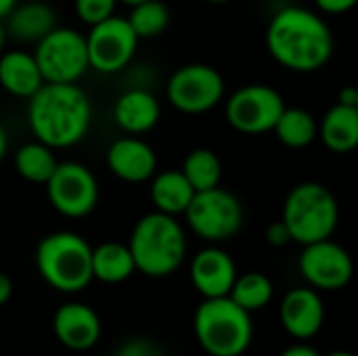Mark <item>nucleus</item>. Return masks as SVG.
Instances as JSON below:
<instances>
[{"label":"nucleus","instance_id":"nucleus-1","mask_svg":"<svg viewBox=\"0 0 358 356\" xmlns=\"http://www.w3.org/2000/svg\"><path fill=\"white\" fill-rule=\"evenodd\" d=\"M266 48L285 69L310 73L329 63L334 34L319 13L306 6H285L268 21Z\"/></svg>","mask_w":358,"mask_h":356},{"label":"nucleus","instance_id":"nucleus-2","mask_svg":"<svg viewBox=\"0 0 358 356\" xmlns=\"http://www.w3.org/2000/svg\"><path fill=\"white\" fill-rule=\"evenodd\" d=\"M90 120V99L78 84H44L27 105V124L36 141L52 151L84 141Z\"/></svg>","mask_w":358,"mask_h":356},{"label":"nucleus","instance_id":"nucleus-3","mask_svg":"<svg viewBox=\"0 0 358 356\" xmlns=\"http://www.w3.org/2000/svg\"><path fill=\"white\" fill-rule=\"evenodd\" d=\"M128 248L136 271L159 279L172 275L182 264L187 254V237L174 216L151 212L134 225Z\"/></svg>","mask_w":358,"mask_h":356},{"label":"nucleus","instance_id":"nucleus-4","mask_svg":"<svg viewBox=\"0 0 358 356\" xmlns=\"http://www.w3.org/2000/svg\"><path fill=\"white\" fill-rule=\"evenodd\" d=\"M92 250L78 233H50L36 248V269L52 290L78 294L94 281Z\"/></svg>","mask_w":358,"mask_h":356},{"label":"nucleus","instance_id":"nucleus-5","mask_svg":"<svg viewBox=\"0 0 358 356\" xmlns=\"http://www.w3.org/2000/svg\"><path fill=\"white\" fill-rule=\"evenodd\" d=\"M193 329L199 346L210 356H241L254 336L250 313L231 298L203 300L195 311Z\"/></svg>","mask_w":358,"mask_h":356},{"label":"nucleus","instance_id":"nucleus-6","mask_svg":"<svg viewBox=\"0 0 358 356\" xmlns=\"http://www.w3.org/2000/svg\"><path fill=\"white\" fill-rule=\"evenodd\" d=\"M285 227L292 239L306 245L327 241L340 220V208L334 193L321 183H300L296 185L283 206Z\"/></svg>","mask_w":358,"mask_h":356},{"label":"nucleus","instance_id":"nucleus-7","mask_svg":"<svg viewBox=\"0 0 358 356\" xmlns=\"http://www.w3.org/2000/svg\"><path fill=\"white\" fill-rule=\"evenodd\" d=\"M34 57L46 84H78L90 67L86 36L71 27H55L36 44Z\"/></svg>","mask_w":358,"mask_h":356},{"label":"nucleus","instance_id":"nucleus-8","mask_svg":"<svg viewBox=\"0 0 358 356\" xmlns=\"http://www.w3.org/2000/svg\"><path fill=\"white\" fill-rule=\"evenodd\" d=\"M185 216L197 237L218 243L239 233L243 225V206L231 191L218 187L197 193Z\"/></svg>","mask_w":358,"mask_h":356},{"label":"nucleus","instance_id":"nucleus-9","mask_svg":"<svg viewBox=\"0 0 358 356\" xmlns=\"http://www.w3.org/2000/svg\"><path fill=\"white\" fill-rule=\"evenodd\" d=\"M285 111L279 90L266 84H248L227 101V120L241 134H264L275 130Z\"/></svg>","mask_w":358,"mask_h":356},{"label":"nucleus","instance_id":"nucleus-10","mask_svg":"<svg viewBox=\"0 0 358 356\" xmlns=\"http://www.w3.org/2000/svg\"><path fill=\"white\" fill-rule=\"evenodd\" d=\"M168 101L182 113L199 115L214 109L224 97V78L206 63H189L176 69L166 86Z\"/></svg>","mask_w":358,"mask_h":356},{"label":"nucleus","instance_id":"nucleus-11","mask_svg":"<svg viewBox=\"0 0 358 356\" xmlns=\"http://www.w3.org/2000/svg\"><path fill=\"white\" fill-rule=\"evenodd\" d=\"M50 206L67 218H84L99 204V183L94 174L78 162H61L46 183Z\"/></svg>","mask_w":358,"mask_h":356},{"label":"nucleus","instance_id":"nucleus-12","mask_svg":"<svg viewBox=\"0 0 358 356\" xmlns=\"http://www.w3.org/2000/svg\"><path fill=\"white\" fill-rule=\"evenodd\" d=\"M90 67L101 73L122 71L134 57L138 36L124 17H111L94 27L86 36Z\"/></svg>","mask_w":358,"mask_h":356},{"label":"nucleus","instance_id":"nucleus-13","mask_svg":"<svg viewBox=\"0 0 358 356\" xmlns=\"http://www.w3.org/2000/svg\"><path fill=\"white\" fill-rule=\"evenodd\" d=\"M298 264L308 285L323 292L344 290L355 275V262L350 254L331 239L306 245Z\"/></svg>","mask_w":358,"mask_h":356},{"label":"nucleus","instance_id":"nucleus-14","mask_svg":"<svg viewBox=\"0 0 358 356\" xmlns=\"http://www.w3.org/2000/svg\"><path fill=\"white\" fill-rule=\"evenodd\" d=\"M237 266L220 248H206L191 262V281L203 300L229 298L237 283Z\"/></svg>","mask_w":358,"mask_h":356},{"label":"nucleus","instance_id":"nucleus-15","mask_svg":"<svg viewBox=\"0 0 358 356\" xmlns=\"http://www.w3.org/2000/svg\"><path fill=\"white\" fill-rule=\"evenodd\" d=\"M281 323L285 332L296 340L315 338L325 323V304L317 290L313 287H296L285 294L279 308Z\"/></svg>","mask_w":358,"mask_h":356},{"label":"nucleus","instance_id":"nucleus-16","mask_svg":"<svg viewBox=\"0 0 358 356\" xmlns=\"http://www.w3.org/2000/svg\"><path fill=\"white\" fill-rule=\"evenodd\" d=\"M52 329L59 344L76 353L94 348L103 332L99 315L82 302H67L59 306L52 319Z\"/></svg>","mask_w":358,"mask_h":356},{"label":"nucleus","instance_id":"nucleus-17","mask_svg":"<svg viewBox=\"0 0 358 356\" xmlns=\"http://www.w3.org/2000/svg\"><path fill=\"white\" fill-rule=\"evenodd\" d=\"M107 168L124 183H145L157 174V157L145 141L124 136L107 149Z\"/></svg>","mask_w":358,"mask_h":356},{"label":"nucleus","instance_id":"nucleus-18","mask_svg":"<svg viewBox=\"0 0 358 356\" xmlns=\"http://www.w3.org/2000/svg\"><path fill=\"white\" fill-rule=\"evenodd\" d=\"M159 113H162L159 101L155 99V94L143 88L126 90L115 101L113 107L115 124L132 136L149 132L159 122Z\"/></svg>","mask_w":358,"mask_h":356},{"label":"nucleus","instance_id":"nucleus-19","mask_svg":"<svg viewBox=\"0 0 358 356\" xmlns=\"http://www.w3.org/2000/svg\"><path fill=\"white\" fill-rule=\"evenodd\" d=\"M44 84L34 55L25 50H8L0 57V86L8 94L29 101Z\"/></svg>","mask_w":358,"mask_h":356},{"label":"nucleus","instance_id":"nucleus-20","mask_svg":"<svg viewBox=\"0 0 358 356\" xmlns=\"http://www.w3.org/2000/svg\"><path fill=\"white\" fill-rule=\"evenodd\" d=\"M149 195L155 206V212L178 216V214H187L197 193L187 180V176L182 174V170H164L153 176Z\"/></svg>","mask_w":358,"mask_h":356},{"label":"nucleus","instance_id":"nucleus-21","mask_svg":"<svg viewBox=\"0 0 358 356\" xmlns=\"http://www.w3.org/2000/svg\"><path fill=\"white\" fill-rule=\"evenodd\" d=\"M323 145L334 153H350L358 147V109L336 103L319 124Z\"/></svg>","mask_w":358,"mask_h":356},{"label":"nucleus","instance_id":"nucleus-22","mask_svg":"<svg viewBox=\"0 0 358 356\" xmlns=\"http://www.w3.org/2000/svg\"><path fill=\"white\" fill-rule=\"evenodd\" d=\"M57 27L55 10L44 2L17 4L6 17V31L21 42H40Z\"/></svg>","mask_w":358,"mask_h":356},{"label":"nucleus","instance_id":"nucleus-23","mask_svg":"<svg viewBox=\"0 0 358 356\" xmlns=\"http://www.w3.org/2000/svg\"><path fill=\"white\" fill-rule=\"evenodd\" d=\"M92 273L103 283H122L136 273L132 252L124 243L107 241L92 250Z\"/></svg>","mask_w":358,"mask_h":356},{"label":"nucleus","instance_id":"nucleus-24","mask_svg":"<svg viewBox=\"0 0 358 356\" xmlns=\"http://www.w3.org/2000/svg\"><path fill=\"white\" fill-rule=\"evenodd\" d=\"M57 166H59V162H57L52 149L38 141L25 143L15 153V170L27 183L46 185L52 178Z\"/></svg>","mask_w":358,"mask_h":356},{"label":"nucleus","instance_id":"nucleus-25","mask_svg":"<svg viewBox=\"0 0 358 356\" xmlns=\"http://www.w3.org/2000/svg\"><path fill=\"white\" fill-rule=\"evenodd\" d=\"M277 138L289 149H304L319 136L317 120L302 107H285L275 126Z\"/></svg>","mask_w":358,"mask_h":356},{"label":"nucleus","instance_id":"nucleus-26","mask_svg":"<svg viewBox=\"0 0 358 356\" xmlns=\"http://www.w3.org/2000/svg\"><path fill=\"white\" fill-rule=\"evenodd\" d=\"M182 174L195 189V193L212 191L220 187L222 162L212 149H193L182 162Z\"/></svg>","mask_w":358,"mask_h":356},{"label":"nucleus","instance_id":"nucleus-27","mask_svg":"<svg viewBox=\"0 0 358 356\" xmlns=\"http://www.w3.org/2000/svg\"><path fill=\"white\" fill-rule=\"evenodd\" d=\"M275 294L273 281L258 271L252 273H243L241 277H237V283L231 292V300L241 306L245 313H254V311H262L271 304Z\"/></svg>","mask_w":358,"mask_h":356},{"label":"nucleus","instance_id":"nucleus-28","mask_svg":"<svg viewBox=\"0 0 358 356\" xmlns=\"http://www.w3.org/2000/svg\"><path fill=\"white\" fill-rule=\"evenodd\" d=\"M128 23L132 25L134 34L141 38H155L166 31L170 23V10L162 0H147L143 4L132 6L128 15Z\"/></svg>","mask_w":358,"mask_h":356},{"label":"nucleus","instance_id":"nucleus-29","mask_svg":"<svg viewBox=\"0 0 358 356\" xmlns=\"http://www.w3.org/2000/svg\"><path fill=\"white\" fill-rule=\"evenodd\" d=\"M117 0H73L76 15L90 27L113 17Z\"/></svg>","mask_w":358,"mask_h":356},{"label":"nucleus","instance_id":"nucleus-30","mask_svg":"<svg viewBox=\"0 0 358 356\" xmlns=\"http://www.w3.org/2000/svg\"><path fill=\"white\" fill-rule=\"evenodd\" d=\"M115 356H164V353L153 342L136 338V340H130L124 346H120Z\"/></svg>","mask_w":358,"mask_h":356},{"label":"nucleus","instance_id":"nucleus-31","mask_svg":"<svg viewBox=\"0 0 358 356\" xmlns=\"http://www.w3.org/2000/svg\"><path fill=\"white\" fill-rule=\"evenodd\" d=\"M266 241H268L273 248H283V245H287V243L294 241V239H292V233H289V229L285 227V222L279 220V222H273V225L266 229Z\"/></svg>","mask_w":358,"mask_h":356},{"label":"nucleus","instance_id":"nucleus-32","mask_svg":"<svg viewBox=\"0 0 358 356\" xmlns=\"http://www.w3.org/2000/svg\"><path fill=\"white\" fill-rule=\"evenodd\" d=\"M317 8L325 15H342L352 10L358 4V0H315Z\"/></svg>","mask_w":358,"mask_h":356},{"label":"nucleus","instance_id":"nucleus-33","mask_svg":"<svg viewBox=\"0 0 358 356\" xmlns=\"http://www.w3.org/2000/svg\"><path fill=\"white\" fill-rule=\"evenodd\" d=\"M279 356H321L313 346H308V344H294V346H289V348H285L283 353Z\"/></svg>","mask_w":358,"mask_h":356},{"label":"nucleus","instance_id":"nucleus-34","mask_svg":"<svg viewBox=\"0 0 358 356\" xmlns=\"http://www.w3.org/2000/svg\"><path fill=\"white\" fill-rule=\"evenodd\" d=\"M338 103H340V105L357 107V103H358L357 86H346V88H342V90H340V94H338Z\"/></svg>","mask_w":358,"mask_h":356},{"label":"nucleus","instance_id":"nucleus-35","mask_svg":"<svg viewBox=\"0 0 358 356\" xmlns=\"http://www.w3.org/2000/svg\"><path fill=\"white\" fill-rule=\"evenodd\" d=\"M13 296V281L6 273L0 271V306H4Z\"/></svg>","mask_w":358,"mask_h":356},{"label":"nucleus","instance_id":"nucleus-36","mask_svg":"<svg viewBox=\"0 0 358 356\" xmlns=\"http://www.w3.org/2000/svg\"><path fill=\"white\" fill-rule=\"evenodd\" d=\"M17 6V0H0V19H6Z\"/></svg>","mask_w":358,"mask_h":356},{"label":"nucleus","instance_id":"nucleus-37","mask_svg":"<svg viewBox=\"0 0 358 356\" xmlns=\"http://www.w3.org/2000/svg\"><path fill=\"white\" fill-rule=\"evenodd\" d=\"M6 151H8V136H6V130L0 126V164L6 157Z\"/></svg>","mask_w":358,"mask_h":356},{"label":"nucleus","instance_id":"nucleus-38","mask_svg":"<svg viewBox=\"0 0 358 356\" xmlns=\"http://www.w3.org/2000/svg\"><path fill=\"white\" fill-rule=\"evenodd\" d=\"M6 25H2V19H0V57L4 55L2 50H4V44H6Z\"/></svg>","mask_w":358,"mask_h":356},{"label":"nucleus","instance_id":"nucleus-39","mask_svg":"<svg viewBox=\"0 0 358 356\" xmlns=\"http://www.w3.org/2000/svg\"><path fill=\"white\" fill-rule=\"evenodd\" d=\"M120 2H124V4H128V6H136V4H143V2H147V0H120Z\"/></svg>","mask_w":358,"mask_h":356},{"label":"nucleus","instance_id":"nucleus-40","mask_svg":"<svg viewBox=\"0 0 358 356\" xmlns=\"http://www.w3.org/2000/svg\"><path fill=\"white\" fill-rule=\"evenodd\" d=\"M327 356H357V355H352V353H346V350H336V353H329Z\"/></svg>","mask_w":358,"mask_h":356},{"label":"nucleus","instance_id":"nucleus-41","mask_svg":"<svg viewBox=\"0 0 358 356\" xmlns=\"http://www.w3.org/2000/svg\"><path fill=\"white\" fill-rule=\"evenodd\" d=\"M206 2H212V4H222V2H229V0H206Z\"/></svg>","mask_w":358,"mask_h":356},{"label":"nucleus","instance_id":"nucleus-42","mask_svg":"<svg viewBox=\"0 0 358 356\" xmlns=\"http://www.w3.org/2000/svg\"><path fill=\"white\" fill-rule=\"evenodd\" d=\"M357 90H358V86H357ZM357 109H358V103H357Z\"/></svg>","mask_w":358,"mask_h":356}]
</instances>
